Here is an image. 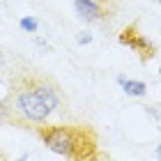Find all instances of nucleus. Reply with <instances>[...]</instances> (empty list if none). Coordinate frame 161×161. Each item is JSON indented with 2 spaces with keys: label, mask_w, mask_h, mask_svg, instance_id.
Wrapping results in <instances>:
<instances>
[{
  "label": "nucleus",
  "mask_w": 161,
  "mask_h": 161,
  "mask_svg": "<svg viewBox=\"0 0 161 161\" xmlns=\"http://www.w3.org/2000/svg\"><path fill=\"white\" fill-rule=\"evenodd\" d=\"M76 42H78V44H90V42H92V35H90V32H78Z\"/></svg>",
  "instance_id": "0eeeda50"
},
{
  "label": "nucleus",
  "mask_w": 161,
  "mask_h": 161,
  "mask_svg": "<svg viewBox=\"0 0 161 161\" xmlns=\"http://www.w3.org/2000/svg\"><path fill=\"white\" fill-rule=\"evenodd\" d=\"M74 9L83 21H99L101 19V7L97 5V0H74Z\"/></svg>",
  "instance_id": "20e7f679"
},
{
  "label": "nucleus",
  "mask_w": 161,
  "mask_h": 161,
  "mask_svg": "<svg viewBox=\"0 0 161 161\" xmlns=\"http://www.w3.org/2000/svg\"><path fill=\"white\" fill-rule=\"evenodd\" d=\"M157 157L161 159V143H159V147H157Z\"/></svg>",
  "instance_id": "1a4fd4ad"
},
{
  "label": "nucleus",
  "mask_w": 161,
  "mask_h": 161,
  "mask_svg": "<svg viewBox=\"0 0 161 161\" xmlns=\"http://www.w3.org/2000/svg\"><path fill=\"white\" fill-rule=\"evenodd\" d=\"M19 25H21V30H23V32H37V28H39L37 19H32V16H23L19 21Z\"/></svg>",
  "instance_id": "423d86ee"
},
{
  "label": "nucleus",
  "mask_w": 161,
  "mask_h": 161,
  "mask_svg": "<svg viewBox=\"0 0 161 161\" xmlns=\"http://www.w3.org/2000/svg\"><path fill=\"white\" fill-rule=\"evenodd\" d=\"M159 3H161V0H159Z\"/></svg>",
  "instance_id": "9d476101"
},
{
  "label": "nucleus",
  "mask_w": 161,
  "mask_h": 161,
  "mask_svg": "<svg viewBox=\"0 0 161 161\" xmlns=\"http://www.w3.org/2000/svg\"><path fill=\"white\" fill-rule=\"evenodd\" d=\"M14 108L30 122H44L51 115L46 111V106L39 101V97L32 92V87H23V90L16 92V97H14Z\"/></svg>",
  "instance_id": "f257e3e1"
},
{
  "label": "nucleus",
  "mask_w": 161,
  "mask_h": 161,
  "mask_svg": "<svg viewBox=\"0 0 161 161\" xmlns=\"http://www.w3.org/2000/svg\"><path fill=\"white\" fill-rule=\"evenodd\" d=\"M118 83L122 85V90L129 94V97H143L145 94V83H141V80H131V78H127V76H118Z\"/></svg>",
  "instance_id": "39448f33"
},
{
  "label": "nucleus",
  "mask_w": 161,
  "mask_h": 161,
  "mask_svg": "<svg viewBox=\"0 0 161 161\" xmlns=\"http://www.w3.org/2000/svg\"><path fill=\"white\" fill-rule=\"evenodd\" d=\"M32 92L39 97V101L46 106L48 113H53L55 108L60 106V94H58V90H55L53 85H48V83H37V85H32Z\"/></svg>",
  "instance_id": "7ed1b4c3"
},
{
  "label": "nucleus",
  "mask_w": 161,
  "mask_h": 161,
  "mask_svg": "<svg viewBox=\"0 0 161 161\" xmlns=\"http://www.w3.org/2000/svg\"><path fill=\"white\" fill-rule=\"evenodd\" d=\"M44 141H46V145L53 152H58V154H64V157H74L76 152V141H74V134L67 129H53L48 131V134H44Z\"/></svg>",
  "instance_id": "f03ea898"
},
{
  "label": "nucleus",
  "mask_w": 161,
  "mask_h": 161,
  "mask_svg": "<svg viewBox=\"0 0 161 161\" xmlns=\"http://www.w3.org/2000/svg\"><path fill=\"white\" fill-rule=\"evenodd\" d=\"M3 64H5V55H3V51H0V69H3Z\"/></svg>",
  "instance_id": "6e6552de"
}]
</instances>
